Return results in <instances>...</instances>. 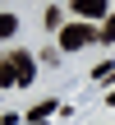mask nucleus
Returning a JSON list of instances; mask_svg holds the SVG:
<instances>
[{"label": "nucleus", "mask_w": 115, "mask_h": 125, "mask_svg": "<svg viewBox=\"0 0 115 125\" xmlns=\"http://www.w3.org/2000/svg\"><path fill=\"white\" fill-rule=\"evenodd\" d=\"M92 42H101V28H92V23H65L60 28V46L65 51H78V46H92Z\"/></svg>", "instance_id": "nucleus-1"}, {"label": "nucleus", "mask_w": 115, "mask_h": 125, "mask_svg": "<svg viewBox=\"0 0 115 125\" xmlns=\"http://www.w3.org/2000/svg\"><path fill=\"white\" fill-rule=\"evenodd\" d=\"M9 65H14V79H18V83L28 88V83H32V74H37L32 56H28V51H9Z\"/></svg>", "instance_id": "nucleus-2"}, {"label": "nucleus", "mask_w": 115, "mask_h": 125, "mask_svg": "<svg viewBox=\"0 0 115 125\" xmlns=\"http://www.w3.org/2000/svg\"><path fill=\"white\" fill-rule=\"evenodd\" d=\"M74 14H83V19H101V14H106V0H74Z\"/></svg>", "instance_id": "nucleus-3"}, {"label": "nucleus", "mask_w": 115, "mask_h": 125, "mask_svg": "<svg viewBox=\"0 0 115 125\" xmlns=\"http://www.w3.org/2000/svg\"><path fill=\"white\" fill-rule=\"evenodd\" d=\"M14 83H18V79H14V65L0 56V88H14Z\"/></svg>", "instance_id": "nucleus-4"}, {"label": "nucleus", "mask_w": 115, "mask_h": 125, "mask_svg": "<svg viewBox=\"0 0 115 125\" xmlns=\"http://www.w3.org/2000/svg\"><path fill=\"white\" fill-rule=\"evenodd\" d=\"M51 111H55V102H41V107H32V111H28V121L37 125V121H46V116H51Z\"/></svg>", "instance_id": "nucleus-5"}, {"label": "nucleus", "mask_w": 115, "mask_h": 125, "mask_svg": "<svg viewBox=\"0 0 115 125\" xmlns=\"http://www.w3.org/2000/svg\"><path fill=\"white\" fill-rule=\"evenodd\" d=\"M14 28H18V19L14 14H0V37H14Z\"/></svg>", "instance_id": "nucleus-6"}, {"label": "nucleus", "mask_w": 115, "mask_h": 125, "mask_svg": "<svg viewBox=\"0 0 115 125\" xmlns=\"http://www.w3.org/2000/svg\"><path fill=\"white\" fill-rule=\"evenodd\" d=\"M101 42H115V14L106 19V23H101Z\"/></svg>", "instance_id": "nucleus-7"}, {"label": "nucleus", "mask_w": 115, "mask_h": 125, "mask_svg": "<svg viewBox=\"0 0 115 125\" xmlns=\"http://www.w3.org/2000/svg\"><path fill=\"white\" fill-rule=\"evenodd\" d=\"M111 102H115V93H111Z\"/></svg>", "instance_id": "nucleus-8"}]
</instances>
